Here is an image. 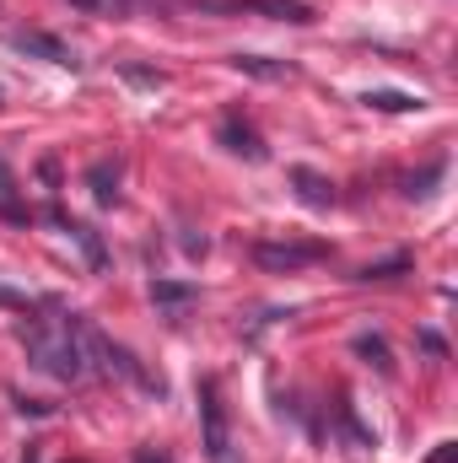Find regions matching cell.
Masks as SVG:
<instances>
[{
    "instance_id": "2",
    "label": "cell",
    "mask_w": 458,
    "mask_h": 463,
    "mask_svg": "<svg viewBox=\"0 0 458 463\" xmlns=\"http://www.w3.org/2000/svg\"><path fill=\"white\" fill-rule=\"evenodd\" d=\"M200 442H205V458L211 463H243L237 458V442H232V426H227V404H222V388L216 377H200Z\"/></svg>"
},
{
    "instance_id": "18",
    "label": "cell",
    "mask_w": 458,
    "mask_h": 463,
    "mask_svg": "<svg viewBox=\"0 0 458 463\" xmlns=\"http://www.w3.org/2000/svg\"><path fill=\"white\" fill-rule=\"evenodd\" d=\"M129 463H173L167 453H157V448H135V458Z\"/></svg>"
},
{
    "instance_id": "10",
    "label": "cell",
    "mask_w": 458,
    "mask_h": 463,
    "mask_svg": "<svg viewBox=\"0 0 458 463\" xmlns=\"http://www.w3.org/2000/svg\"><path fill=\"white\" fill-rule=\"evenodd\" d=\"M65 232L76 237V248L87 253V264H92V269H109V248H103V237H98V232H92V227H65Z\"/></svg>"
},
{
    "instance_id": "16",
    "label": "cell",
    "mask_w": 458,
    "mask_h": 463,
    "mask_svg": "<svg viewBox=\"0 0 458 463\" xmlns=\"http://www.w3.org/2000/svg\"><path fill=\"white\" fill-rule=\"evenodd\" d=\"M124 71V81H135V87H162V71H140V65H119Z\"/></svg>"
},
{
    "instance_id": "7",
    "label": "cell",
    "mask_w": 458,
    "mask_h": 463,
    "mask_svg": "<svg viewBox=\"0 0 458 463\" xmlns=\"http://www.w3.org/2000/svg\"><path fill=\"white\" fill-rule=\"evenodd\" d=\"M291 189H297V200L308 211H329L335 205V184L324 173H313V167H291Z\"/></svg>"
},
{
    "instance_id": "14",
    "label": "cell",
    "mask_w": 458,
    "mask_h": 463,
    "mask_svg": "<svg viewBox=\"0 0 458 463\" xmlns=\"http://www.w3.org/2000/svg\"><path fill=\"white\" fill-rule=\"evenodd\" d=\"M443 173H448V162H432L421 178H405V194H410V200H426V194H432V184H437Z\"/></svg>"
},
{
    "instance_id": "5",
    "label": "cell",
    "mask_w": 458,
    "mask_h": 463,
    "mask_svg": "<svg viewBox=\"0 0 458 463\" xmlns=\"http://www.w3.org/2000/svg\"><path fill=\"white\" fill-rule=\"evenodd\" d=\"M22 54H33V60H49V65H65V71H76V49L71 43H60L54 33H38V27H22L16 38H11Z\"/></svg>"
},
{
    "instance_id": "17",
    "label": "cell",
    "mask_w": 458,
    "mask_h": 463,
    "mask_svg": "<svg viewBox=\"0 0 458 463\" xmlns=\"http://www.w3.org/2000/svg\"><path fill=\"white\" fill-rule=\"evenodd\" d=\"M426 463H458V442H437V453Z\"/></svg>"
},
{
    "instance_id": "13",
    "label": "cell",
    "mask_w": 458,
    "mask_h": 463,
    "mask_svg": "<svg viewBox=\"0 0 458 463\" xmlns=\"http://www.w3.org/2000/svg\"><path fill=\"white\" fill-rule=\"evenodd\" d=\"M189 297H195V286H184V280H151V302H162V307H178Z\"/></svg>"
},
{
    "instance_id": "4",
    "label": "cell",
    "mask_w": 458,
    "mask_h": 463,
    "mask_svg": "<svg viewBox=\"0 0 458 463\" xmlns=\"http://www.w3.org/2000/svg\"><path fill=\"white\" fill-rule=\"evenodd\" d=\"M216 140L227 146L232 156H243V162H264V156H270V151H264V140H259V129H253L243 114L222 118V124H216Z\"/></svg>"
},
{
    "instance_id": "12",
    "label": "cell",
    "mask_w": 458,
    "mask_h": 463,
    "mask_svg": "<svg viewBox=\"0 0 458 463\" xmlns=\"http://www.w3.org/2000/svg\"><path fill=\"white\" fill-rule=\"evenodd\" d=\"M356 355H361V361H372V366H377L383 377L394 372V355H388V345H383L377 335H356Z\"/></svg>"
},
{
    "instance_id": "3",
    "label": "cell",
    "mask_w": 458,
    "mask_h": 463,
    "mask_svg": "<svg viewBox=\"0 0 458 463\" xmlns=\"http://www.w3.org/2000/svg\"><path fill=\"white\" fill-rule=\"evenodd\" d=\"M324 259V242H253V264L270 275H291Z\"/></svg>"
},
{
    "instance_id": "8",
    "label": "cell",
    "mask_w": 458,
    "mask_h": 463,
    "mask_svg": "<svg viewBox=\"0 0 458 463\" xmlns=\"http://www.w3.org/2000/svg\"><path fill=\"white\" fill-rule=\"evenodd\" d=\"M87 184H92V200H98V205H114L119 200V162H109V156L92 162V167H87Z\"/></svg>"
},
{
    "instance_id": "1",
    "label": "cell",
    "mask_w": 458,
    "mask_h": 463,
    "mask_svg": "<svg viewBox=\"0 0 458 463\" xmlns=\"http://www.w3.org/2000/svg\"><path fill=\"white\" fill-rule=\"evenodd\" d=\"M22 345H27V361L54 383L87 377V324L54 302H43V313L22 324Z\"/></svg>"
},
{
    "instance_id": "19",
    "label": "cell",
    "mask_w": 458,
    "mask_h": 463,
    "mask_svg": "<svg viewBox=\"0 0 458 463\" xmlns=\"http://www.w3.org/2000/svg\"><path fill=\"white\" fill-rule=\"evenodd\" d=\"M421 345L432 350V355H448V345H443V340H437V335H432V329H426V335H421Z\"/></svg>"
},
{
    "instance_id": "6",
    "label": "cell",
    "mask_w": 458,
    "mask_h": 463,
    "mask_svg": "<svg viewBox=\"0 0 458 463\" xmlns=\"http://www.w3.org/2000/svg\"><path fill=\"white\" fill-rule=\"evenodd\" d=\"M232 71L253 76V81H297V65L291 60H270V54H232Z\"/></svg>"
},
{
    "instance_id": "9",
    "label": "cell",
    "mask_w": 458,
    "mask_h": 463,
    "mask_svg": "<svg viewBox=\"0 0 458 463\" xmlns=\"http://www.w3.org/2000/svg\"><path fill=\"white\" fill-rule=\"evenodd\" d=\"M361 103H367V109H377V114H421V109H426V103H421V98H410V92H367Z\"/></svg>"
},
{
    "instance_id": "15",
    "label": "cell",
    "mask_w": 458,
    "mask_h": 463,
    "mask_svg": "<svg viewBox=\"0 0 458 463\" xmlns=\"http://www.w3.org/2000/svg\"><path fill=\"white\" fill-rule=\"evenodd\" d=\"M405 264H410V259H405V253H394V259H383V264H367V269H361V280H388V275H394V269H405Z\"/></svg>"
},
{
    "instance_id": "11",
    "label": "cell",
    "mask_w": 458,
    "mask_h": 463,
    "mask_svg": "<svg viewBox=\"0 0 458 463\" xmlns=\"http://www.w3.org/2000/svg\"><path fill=\"white\" fill-rule=\"evenodd\" d=\"M0 216H5V222H27V205L16 200V184H11V167H5V156H0Z\"/></svg>"
}]
</instances>
